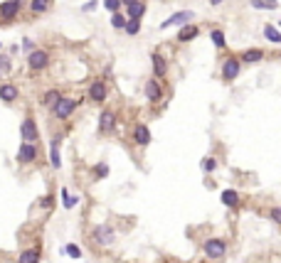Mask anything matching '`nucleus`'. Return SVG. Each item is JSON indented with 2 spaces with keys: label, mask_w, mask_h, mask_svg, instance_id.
Segmentation results:
<instances>
[{
  "label": "nucleus",
  "mask_w": 281,
  "mask_h": 263,
  "mask_svg": "<svg viewBox=\"0 0 281 263\" xmlns=\"http://www.w3.org/2000/svg\"><path fill=\"white\" fill-rule=\"evenodd\" d=\"M202 251H205L207 258H222V256L227 253V244L222 241V239H207L205 246H202Z\"/></svg>",
  "instance_id": "f03ea898"
},
{
  "label": "nucleus",
  "mask_w": 281,
  "mask_h": 263,
  "mask_svg": "<svg viewBox=\"0 0 281 263\" xmlns=\"http://www.w3.org/2000/svg\"><path fill=\"white\" fill-rule=\"evenodd\" d=\"M143 13H146V5H143V3L133 5V8H128V15H131V20H138Z\"/></svg>",
  "instance_id": "a878e982"
},
{
  "label": "nucleus",
  "mask_w": 281,
  "mask_h": 263,
  "mask_svg": "<svg viewBox=\"0 0 281 263\" xmlns=\"http://www.w3.org/2000/svg\"><path fill=\"white\" fill-rule=\"evenodd\" d=\"M17 10H20V0H5V3L0 5V17L8 20V17H13Z\"/></svg>",
  "instance_id": "9d476101"
},
{
  "label": "nucleus",
  "mask_w": 281,
  "mask_h": 263,
  "mask_svg": "<svg viewBox=\"0 0 281 263\" xmlns=\"http://www.w3.org/2000/svg\"><path fill=\"white\" fill-rule=\"evenodd\" d=\"M254 10H276L279 8V0H249Z\"/></svg>",
  "instance_id": "9b49d317"
},
{
  "label": "nucleus",
  "mask_w": 281,
  "mask_h": 263,
  "mask_svg": "<svg viewBox=\"0 0 281 263\" xmlns=\"http://www.w3.org/2000/svg\"><path fill=\"white\" fill-rule=\"evenodd\" d=\"M104 5H106V10H111V13H116V10H119V8H121L124 3H121V0H104Z\"/></svg>",
  "instance_id": "473e14b6"
},
{
  "label": "nucleus",
  "mask_w": 281,
  "mask_h": 263,
  "mask_svg": "<svg viewBox=\"0 0 281 263\" xmlns=\"http://www.w3.org/2000/svg\"><path fill=\"white\" fill-rule=\"evenodd\" d=\"M126 22H128V20H124V15H119V13L111 15V25H113L116 30H121V28L126 30Z\"/></svg>",
  "instance_id": "cd10ccee"
},
{
  "label": "nucleus",
  "mask_w": 281,
  "mask_h": 263,
  "mask_svg": "<svg viewBox=\"0 0 281 263\" xmlns=\"http://www.w3.org/2000/svg\"><path fill=\"white\" fill-rule=\"evenodd\" d=\"M17 263H40V251L37 249H28L20 253V258H17Z\"/></svg>",
  "instance_id": "2eb2a0df"
},
{
  "label": "nucleus",
  "mask_w": 281,
  "mask_h": 263,
  "mask_svg": "<svg viewBox=\"0 0 281 263\" xmlns=\"http://www.w3.org/2000/svg\"><path fill=\"white\" fill-rule=\"evenodd\" d=\"M269 219L274 224H281V207H271L269 209Z\"/></svg>",
  "instance_id": "c756f323"
},
{
  "label": "nucleus",
  "mask_w": 281,
  "mask_h": 263,
  "mask_svg": "<svg viewBox=\"0 0 281 263\" xmlns=\"http://www.w3.org/2000/svg\"><path fill=\"white\" fill-rule=\"evenodd\" d=\"M239 69H242V59H237V57H229V59H225V64H222V79H225V82L237 79Z\"/></svg>",
  "instance_id": "7ed1b4c3"
},
{
  "label": "nucleus",
  "mask_w": 281,
  "mask_h": 263,
  "mask_svg": "<svg viewBox=\"0 0 281 263\" xmlns=\"http://www.w3.org/2000/svg\"><path fill=\"white\" fill-rule=\"evenodd\" d=\"M138 30H140V22H138V20H128V22H126V32H128V35H136Z\"/></svg>",
  "instance_id": "2f4dec72"
},
{
  "label": "nucleus",
  "mask_w": 281,
  "mask_h": 263,
  "mask_svg": "<svg viewBox=\"0 0 281 263\" xmlns=\"http://www.w3.org/2000/svg\"><path fill=\"white\" fill-rule=\"evenodd\" d=\"M28 62L32 69H42V67H47V62H50V55L44 49H35V52H30Z\"/></svg>",
  "instance_id": "423d86ee"
},
{
  "label": "nucleus",
  "mask_w": 281,
  "mask_h": 263,
  "mask_svg": "<svg viewBox=\"0 0 281 263\" xmlns=\"http://www.w3.org/2000/svg\"><path fill=\"white\" fill-rule=\"evenodd\" d=\"M20 133H22V140H25V143H35V140H37V125H35V121H32V118H25Z\"/></svg>",
  "instance_id": "0eeeda50"
},
{
  "label": "nucleus",
  "mask_w": 281,
  "mask_h": 263,
  "mask_svg": "<svg viewBox=\"0 0 281 263\" xmlns=\"http://www.w3.org/2000/svg\"><path fill=\"white\" fill-rule=\"evenodd\" d=\"M89 96L94 98V101H104V98H106V86L101 82H94L91 89H89Z\"/></svg>",
  "instance_id": "ddd939ff"
},
{
  "label": "nucleus",
  "mask_w": 281,
  "mask_h": 263,
  "mask_svg": "<svg viewBox=\"0 0 281 263\" xmlns=\"http://www.w3.org/2000/svg\"><path fill=\"white\" fill-rule=\"evenodd\" d=\"M279 25H281V20H279Z\"/></svg>",
  "instance_id": "58836bf2"
},
{
  "label": "nucleus",
  "mask_w": 281,
  "mask_h": 263,
  "mask_svg": "<svg viewBox=\"0 0 281 263\" xmlns=\"http://www.w3.org/2000/svg\"><path fill=\"white\" fill-rule=\"evenodd\" d=\"M146 96L151 98V101L160 98V86H158V82H148V84H146Z\"/></svg>",
  "instance_id": "412c9836"
},
{
  "label": "nucleus",
  "mask_w": 281,
  "mask_h": 263,
  "mask_svg": "<svg viewBox=\"0 0 281 263\" xmlns=\"http://www.w3.org/2000/svg\"><path fill=\"white\" fill-rule=\"evenodd\" d=\"M193 20V13L190 10H183V13H175V15H170L168 20L160 25V28L166 30V28H170V25H183V22H190Z\"/></svg>",
  "instance_id": "6e6552de"
},
{
  "label": "nucleus",
  "mask_w": 281,
  "mask_h": 263,
  "mask_svg": "<svg viewBox=\"0 0 281 263\" xmlns=\"http://www.w3.org/2000/svg\"><path fill=\"white\" fill-rule=\"evenodd\" d=\"M40 204H42V207H52V197H42Z\"/></svg>",
  "instance_id": "c9c22d12"
},
{
  "label": "nucleus",
  "mask_w": 281,
  "mask_h": 263,
  "mask_svg": "<svg viewBox=\"0 0 281 263\" xmlns=\"http://www.w3.org/2000/svg\"><path fill=\"white\" fill-rule=\"evenodd\" d=\"M97 175H99V177H106V175H109V167L104 165V163H101V165H97Z\"/></svg>",
  "instance_id": "72a5a7b5"
},
{
  "label": "nucleus",
  "mask_w": 281,
  "mask_h": 263,
  "mask_svg": "<svg viewBox=\"0 0 281 263\" xmlns=\"http://www.w3.org/2000/svg\"><path fill=\"white\" fill-rule=\"evenodd\" d=\"M153 69H155V76H163L166 74V59L163 57L153 55Z\"/></svg>",
  "instance_id": "5701e85b"
},
{
  "label": "nucleus",
  "mask_w": 281,
  "mask_h": 263,
  "mask_svg": "<svg viewBox=\"0 0 281 263\" xmlns=\"http://www.w3.org/2000/svg\"><path fill=\"white\" fill-rule=\"evenodd\" d=\"M0 98L3 101H15L17 98V89H15L13 84H3L0 86Z\"/></svg>",
  "instance_id": "a211bd4d"
},
{
  "label": "nucleus",
  "mask_w": 281,
  "mask_h": 263,
  "mask_svg": "<svg viewBox=\"0 0 281 263\" xmlns=\"http://www.w3.org/2000/svg\"><path fill=\"white\" fill-rule=\"evenodd\" d=\"M133 140H136L138 145H148V143H151V130H148L143 123H138L133 128Z\"/></svg>",
  "instance_id": "1a4fd4ad"
},
{
  "label": "nucleus",
  "mask_w": 281,
  "mask_h": 263,
  "mask_svg": "<svg viewBox=\"0 0 281 263\" xmlns=\"http://www.w3.org/2000/svg\"><path fill=\"white\" fill-rule=\"evenodd\" d=\"M17 160L20 163H35L37 160V145L35 143H22L17 150Z\"/></svg>",
  "instance_id": "20e7f679"
},
{
  "label": "nucleus",
  "mask_w": 281,
  "mask_h": 263,
  "mask_svg": "<svg viewBox=\"0 0 281 263\" xmlns=\"http://www.w3.org/2000/svg\"><path fill=\"white\" fill-rule=\"evenodd\" d=\"M215 167H217V160H215V157H205V160H202V170H205V172H212Z\"/></svg>",
  "instance_id": "7c9ffc66"
},
{
  "label": "nucleus",
  "mask_w": 281,
  "mask_h": 263,
  "mask_svg": "<svg viewBox=\"0 0 281 263\" xmlns=\"http://www.w3.org/2000/svg\"><path fill=\"white\" fill-rule=\"evenodd\" d=\"M77 103H79V101H74V98H62V101L55 106V116L57 118H67V116H72V111L77 109Z\"/></svg>",
  "instance_id": "39448f33"
},
{
  "label": "nucleus",
  "mask_w": 281,
  "mask_h": 263,
  "mask_svg": "<svg viewBox=\"0 0 281 263\" xmlns=\"http://www.w3.org/2000/svg\"><path fill=\"white\" fill-rule=\"evenodd\" d=\"M113 121H116V118H113V113L111 111H104V113H101V121H99V128H101L104 133H109V130L113 128Z\"/></svg>",
  "instance_id": "6ab92c4d"
},
{
  "label": "nucleus",
  "mask_w": 281,
  "mask_h": 263,
  "mask_svg": "<svg viewBox=\"0 0 281 263\" xmlns=\"http://www.w3.org/2000/svg\"><path fill=\"white\" fill-rule=\"evenodd\" d=\"M113 239H116V231H113L109 224H99L97 229L91 231V241L99 244V246H111Z\"/></svg>",
  "instance_id": "f257e3e1"
},
{
  "label": "nucleus",
  "mask_w": 281,
  "mask_h": 263,
  "mask_svg": "<svg viewBox=\"0 0 281 263\" xmlns=\"http://www.w3.org/2000/svg\"><path fill=\"white\" fill-rule=\"evenodd\" d=\"M220 199H222V204H225V207H237V204H239V192H235V190H225Z\"/></svg>",
  "instance_id": "4468645a"
},
{
  "label": "nucleus",
  "mask_w": 281,
  "mask_h": 263,
  "mask_svg": "<svg viewBox=\"0 0 281 263\" xmlns=\"http://www.w3.org/2000/svg\"><path fill=\"white\" fill-rule=\"evenodd\" d=\"M121 3H124V5H128V8H133V5H138L140 0H121Z\"/></svg>",
  "instance_id": "e433bc0d"
},
{
  "label": "nucleus",
  "mask_w": 281,
  "mask_h": 263,
  "mask_svg": "<svg viewBox=\"0 0 281 263\" xmlns=\"http://www.w3.org/2000/svg\"><path fill=\"white\" fill-rule=\"evenodd\" d=\"M59 101H62V96H59L57 91H47V94H44V103H47V106H57Z\"/></svg>",
  "instance_id": "bb28decb"
},
{
  "label": "nucleus",
  "mask_w": 281,
  "mask_h": 263,
  "mask_svg": "<svg viewBox=\"0 0 281 263\" xmlns=\"http://www.w3.org/2000/svg\"><path fill=\"white\" fill-rule=\"evenodd\" d=\"M264 59V52L262 49H247L244 55H242V62H247V64H256V62H262Z\"/></svg>",
  "instance_id": "dca6fc26"
},
{
  "label": "nucleus",
  "mask_w": 281,
  "mask_h": 263,
  "mask_svg": "<svg viewBox=\"0 0 281 263\" xmlns=\"http://www.w3.org/2000/svg\"><path fill=\"white\" fill-rule=\"evenodd\" d=\"M210 40L215 42V47H220V49H222V47L227 44V42H225V32H222V30H212V32H210Z\"/></svg>",
  "instance_id": "4be33fe9"
},
{
  "label": "nucleus",
  "mask_w": 281,
  "mask_h": 263,
  "mask_svg": "<svg viewBox=\"0 0 281 263\" xmlns=\"http://www.w3.org/2000/svg\"><path fill=\"white\" fill-rule=\"evenodd\" d=\"M57 145H59V136H57L55 140H52V150H50V165L55 167H62V160H59V148H57Z\"/></svg>",
  "instance_id": "f3484780"
},
{
  "label": "nucleus",
  "mask_w": 281,
  "mask_h": 263,
  "mask_svg": "<svg viewBox=\"0 0 281 263\" xmlns=\"http://www.w3.org/2000/svg\"><path fill=\"white\" fill-rule=\"evenodd\" d=\"M62 199H64V207L67 209H72L79 202V197H77V194H69V190H62Z\"/></svg>",
  "instance_id": "b1692460"
},
{
  "label": "nucleus",
  "mask_w": 281,
  "mask_h": 263,
  "mask_svg": "<svg viewBox=\"0 0 281 263\" xmlns=\"http://www.w3.org/2000/svg\"><path fill=\"white\" fill-rule=\"evenodd\" d=\"M197 35H200V30H197L195 25H185V28L178 32V40H180V42H190V40H195Z\"/></svg>",
  "instance_id": "f8f14e48"
},
{
  "label": "nucleus",
  "mask_w": 281,
  "mask_h": 263,
  "mask_svg": "<svg viewBox=\"0 0 281 263\" xmlns=\"http://www.w3.org/2000/svg\"><path fill=\"white\" fill-rule=\"evenodd\" d=\"M8 69H10V62L5 57H0V71H8Z\"/></svg>",
  "instance_id": "f704fd0d"
},
{
  "label": "nucleus",
  "mask_w": 281,
  "mask_h": 263,
  "mask_svg": "<svg viewBox=\"0 0 281 263\" xmlns=\"http://www.w3.org/2000/svg\"><path fill=\"white\" fill-rule=\"evenodd\" d=\"M64 253H69L72 258H82V251H79V246H74V244H69V246H64Z\"/></svg>",
  "instance_id": "c85d7f7f"
},
{
  "label": "nucleus",
  "mask_w": 281,
  "mask_h": 263,
  "mask_svg": "<svg viewBox=\"0 0 281 263\" xmlns=\"http://www.w3.org/2000/svg\"><path fill=\"white\" fill-rule=\"evenodd\" d=\"M264 37L269 42H274V44H281V32L274 25H264Z\"/></svg>",
  "instance_id": "aec40b11"
},
{
  "label": "nucleus",
  "mask_w": 281,
  "mask_h": 263,
  "mask_svg": "<svg viewBox=\"0 0 281 263\" xmlns=\"http://www.w3.org/2000/svg\"><path fill=\"white\" fill-rule=\"evenodd\" d=\"M212 5H220V3H222V0H210Z\"/></svg>",
  "instance_id": "4c0bfd02"
},
{
  "label": "nucleus",
  "mask_w": 281,
  "mask_h": 263,
  "mask_svg": "<svg viewBox=\"0 0 281 263\" xmlns=\"http://www.w3.org/2000/svg\"><path fill=\"white\" fill-rule=\"evenodd\" d=\"M47 5H50V0H32V3H30L32 13H44V10H47Z\"/></svg>",
  "instance_id": "393cba45"
}]
</instances>
